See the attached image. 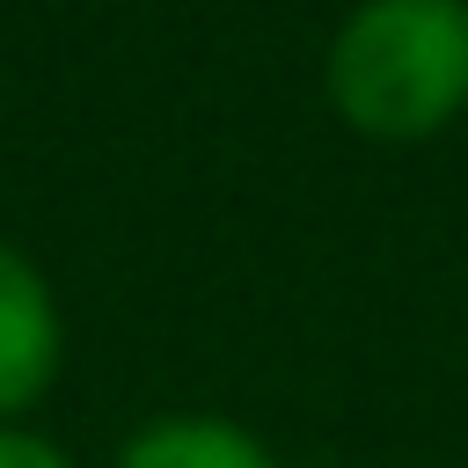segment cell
Segmentation results:
<instances>
[{
	"mask_svg": "<svg viewBox=\"0 0 468 468\" xmlns=\"http://www.w3.org/2000/svg\"><path fill=\"white\" fill-rule=\"evenodd\" d=\"M322 88L366 139L446 132L468 110V0H358L329 37Z\"/></svg>",
	"mask_w": 468,
	"mask_h": 468,
	"instance_id": "cell-1",
	"label": "cell"
},
{
	"mask_svg": "<svg viewBox=\"0 0 468 468\" xmlns=\"http://www.w3.org/2000/svg\"><path fill=\"white\" fill-rule=\"evenodd\" d=\"M58 300L44 271L0 241V424L22 417L58 373Z\"/></svg>",
	"mask_w": 468,
	"mask_h": 468,
	"instance_id": "cell-2",
	"label": "cell"
},
{
	"mask_svg": "<svg viewBox=\"0 0 468 468\" xmlns=\"http://www.w3.org/2000/svg\"><path fill=\"white\" fill-rule=\"evenodd\" d=\"M0 468H73L51 439H37V431H22V424H0Z\"/></svg>",
	"mask_w": 468,
	"mask_h": 468,
	"instance_id": "cell-4",
	"label": "cell"
},
{
	"mask_svg": "<svg viewBox=\"0 0 468 468\" xmlns=\"http://www.w3.org/2000/svg\"><path fill=\"white\" fill-rule=\"evenodd\" d=\"M117 468H278L271 446L227 417H154L124 439Z\"/></svg>",
	"mask_w": 468,
	"mask_h": 468,
	"instance_id": "cell-3",
	"label": "cell"
}]
</instances>
